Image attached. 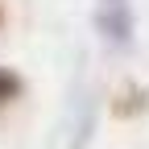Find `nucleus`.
<instances>
[{
    "label": "nucleus",
    "instance_id": "f257e3e1",
    "mask_svg": "<svg viewBox=\"0 0 149 149\" xmlns=\"http://www.w3.org/2000/svg\"><path fill=\"white\" fill-rule=\"evenodd\" d=\"M13 91H17V79H13V74H4V70H0V104H4V100L13 95Z\"/></svg>",
    "mask_w": 149,
    "mask_h": 149
}]
</instances>
